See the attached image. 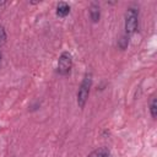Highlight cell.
<instances>
[{
  "label": "cell",
  "instance_id": "6da1fadb",
  "mask_svg": "<svg viewBox=\"0 0 157 157\" xmlns=\"http://www.w3.org/2000/svg\"><path fill=\"white\" fill-rule=\"evenodd\" d=\"M91 86H92V75L86 74L81 85H80L78 92H77V104H78L80 108L85 107V104L87 102V98H88V94H90Z\"/></svg>",
  "mask_w": 157,
  "mask_h": 157
},
{
  "label": "cell",
  "instance_id": "7a4b0ae2",
  "mask_svg": "<svg viewBox=\"0 0 157 157\" xmlns=\"http://www.w3.org/2000/svg\"><path fill=\"white\" fill-rule=\"evenodd\" d=\"M137 20H139V11L137 9L130 7L125 15V32L128 36L132 34L137 28Z\"/></svg>",
  "mask_w": 157,
  "mask_h": 157
},
{
  "label": "cell",
  "instance_id": "3957f363",
  "mask_svg": "<svg viewBox=\"0 0 157 157\" xmlns=\"http://www.w3.org/2000/svg\"><path fill=\"white\" fill-rule=\"evenodd\" d=\"M72 66V56L69 52L61 53L58 59V72L60 75H67Z\"/></svg>",
  "mask_w": 157,
  "mask_h": 157
},
{
  "label": "cell",
  "instance_id": "5b68a950",
  "mask_svg": "<svg viewBox=\"0 0 157 157\" xmlns=\"http://www.w3.org/2000/svg\"><path fill=\"white\" fill-rule=\"evenodd\" d=\"M90 16L91 20L93 22H98L99 21V16H101V11H99V6L97 4H92L90 7Z\"/></svg>",
  "mask_w": 157,
  "mask_h": 157
},
{
  "label": "cell",
  "instance_id": "8fae6325",
  "mask_svg": "<svg viewBox=\"0 0 157 157\" xmlns=\"http://www.w3.org/2000/svg\"><path fill=\"white\" fill-rule=\"evenodd\" d=\"M105 157H112V156H110V155H109V153H108V155H107V156H105Z\"/></svg>",
  "mask_w": 157,
  "mask_h": 157
},
{
  "label": "cell",
  "instance_id": "52a82bcc",
  "mask_svg": "<svg viewBox=\"0 0 157 157\" xmlns=\"http://www.w3.org/2000/svg\"><path fill=\"white\" fill-rule=\"evenodd\" d=\"M150 112H151V117L155 119L157 117V99L152 98L151 103H150Z\"/></svg>",
  "mask_w": 157,
  "mask_h": 157
},
{
  "label": "cell",
  "instance_id": "ba28073f",
  "mask_svg": "<svg viewBox=\"0 0 157 157\" xmlns=\"http://www.w3.org/2000/svg\"><path fill=\"white\" fill-rule=\"evenodd\" d=\"M128 43H129L128 38H126V37H121V38L119 39L118 45H119V48H120V49H125V48L128 47Z\"/></svg>",
  "mask_w": 157,
  "mask_h": 157
},
{
  "label": "cell",
  "instance_id": "8992f818",
  "mask_svg": "<svg viewBox=\"0 0 157 157\" xmlns=\"http://www.w3.org/2000/svg\"><path fill=\"white\" fill-rule=\"evenodd\" d=\"M108 153H109V151L105 147H101V148H97V150L92 151L87 157H105Z\"/></svg>",
  "mask_w": 157,
  "mask_h": 157
},
{
  "label": "cell",
  "instance_id": "277c9868",
  "mask_svg": "<svg viewBox=\"0 0 157 157\" xmlns=\"http://www.w3.org/2000/svg\"><path fill=\"white\" fill-rule=\"evenodd\" d=\"M69 12H70L69 4L64 2V1H61V2L58 4V6H56V15L59 17H65L66 15H69Z\"/></svg>",
  "mask_w": 157,
  "mask_h": 157
},
{
  "label": "cell",
  "instance_id": "30bf717a",
  "mask_svg": "<svg viewBox=\"0 0 157 157\" xmlns=\"http://www.w3.org/2000/svg\"><path fill=\"white\" fill-rule=\"evenodd\" d=\"M6 4V1H0V6H2V5H5Z\"/></svg>",
  "mask_w": 157,
  "mask_h": 157
},
{
  "label": "cell",
  "instance_id": "9c48e42d",
  "mask_svg": "<svg viewBox=\"0 0 157 157\" xmlns=\"http://www.w3.org/2000/svg\"><path fill=\"white\" fill-rule=\"evenodd\" d=\"M5 42H6V32H5L4 27L0 26V47L2 44H5Z\"/></svg>",
  "mask_w": 157,
  "mask_h": 157
}]
</instances>
